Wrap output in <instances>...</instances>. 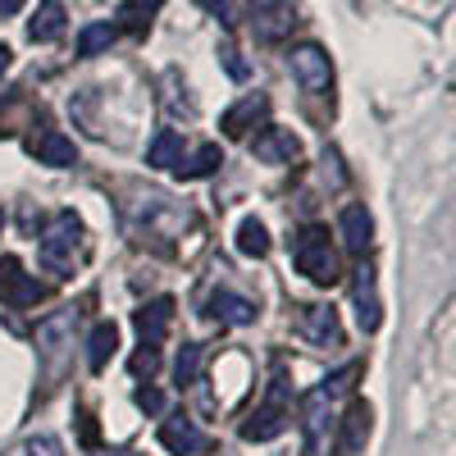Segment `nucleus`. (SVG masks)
Returning a JSON list of instances; mask_svg holds the SVG:
<instances>
[{"mask_svg":"<svg viewBox=\"0 0 456 456\" xmlns=\"http://www.w3.org/2000/svg\"><path fill=\"white\" fill-rule=\"evenodd\" d=\"M356 379H361V365H342L338 374H329L324 384H315L306 397H301V429H306L311 452L324 447V434L338 425V402L356 388Z\"/></svg>","mask_w":456,"mask_h":456,"instance_id":"nucleus-1","label":"nucleus"},{"mask_svg":"<svg viewBox=\"0 0 456 456\" xmlns=\"http://www.w3.org/2000/svg\"><path fill=\"white\" fill-rule=\"evenodd\" d=\"M292 265H297V270L306 274L315 288H333V283L342 279L338 251H333V242H329V228H324V224H306V228L292 238Z\"/></svg>","mask_w":456,"mask_h":456,"instance_id":"nucleus-2","label":"nucleus"},{"mask_svg":"<svg viewBox=\"0 0 456 456\" xmlns=\"http://www.w3.org/2000/svg\"><path fill=\"white\" fill-rule=\"evenodd\" d=\"M37 256H42V265L55 274V279H69L73 274V265H78L83 256V224L78 215H55L51 228L42 233V242H37Z\"/></svg>","mask_w":456,"mask_h":456,"instance_id":"nucleus-3","label":"nucleus"},{"mask_svg":"<svg viewBox=\"0 0 456 456\" xmlns=\"http://www.w3.org/2000/svg\"><path fill=\"white\" fill-rule=\"evenodd\" d=\"M292 420V406H288V379L274 374V384H270V397H265L256 411H251V420H242V438L247 443H270L288 429Z\"/></svg>","mask_w":456,"mask_h":456,"instance_id":"nucleus-4","label":"nucleus"},{"mask_svg":"<svg viewBox=\"0 0 456 456\" xmlns=\"http://www.w3.org/2000/svg\"><path fill=\"white\" fill-rule=\"evenodd\" d=\"M128 219L137 224V233H156V238H169V233H178L183 228V210L165 197V192H146L142 201H133L128 206Z\"/></svg>","mask_w":456,"mask_h":456,"instance_id":"nucleus-5","label":"nucleus"},{"mask_svg":"<svg viewBox=\"0 0 456 456\" xmlns=\"http://www.w3.org/2000/svg\"><path fill=\"white\" fill-rule=\"evenodd\" d=\"M288 69H292L297 87H301V92H311V96H324V92L333 87V64H329L324 46H315V42L297 46V51L288 55Z\"/></svg>","mask_w":456,"mask_h":456,"instance_id":"nucleus-6","label":"nucleus"},{"mask_svg":"<svg viewBox=\"0 0 456 456\" xmlns=\"http://www.w3.org/2000/svg\"><path fill=\"white\" fill-rule=\"evenodd\" d=\"M42 297H46V288L23 270L19 256H0V306L23 311V306H37Z\"/></svg>","mask_w":456,"mask_h":456,"instance_id":"nucleus-7","label":"nucleus"},{"mask_svg":"<svg viewBox=\"0 0 456 456\" xmlns=\"http://www.w3.org/2000/svg\"><path fill=\"white\" fill-rule=\"evenodd\" d=\"M73 329H78V311L64 306L55 315H46L42 324H37V352L46 356V365H55L69 347H73Z\"/></svg>","mask_w":456,"mask_h":456,"instance_id":"nucleus-8","label":"nucleus"},{"mask_svg":"<svg viewBox=\"0 0 456 456\" xmlns=\"http://www.w3.org/2000/svg\"><path fill=\"white\" fill-rule=\"evenodd\" d=\"M374 429V411L365 402H352L347 411L338 415V456H361Z\"/></svg>","mask_w":456,"mask_h":456,"instance_id":"nucleus-9","label":"nucleus"},{"mask_svg":"<svg viewBox=\"0 0 456 456\" xmlns=\"http://www.w3.org/2000/svg\"><path fill=\"white\" fill-rule=\"evenodd\" d=\"M297 333L311 342V347H342V324L329 306H301L297 311Z\"/></svg>","mask_w":456,"mask_h":456,"instance_id":"nucleus-10","label":"nucleus"},{"mask_svg":"<svg viewBox=\"0 0 456 456\" xmlns=\"http://www.w3.org/2000/svg\"><path fill=\"white\" fill-rule=\"evenodd\" d=\"M28 151L37 156V165H51V169H69L78 165V146H73V137H64L60 128H42L28 137Z\"/></svg>","mask_w":456,"mask_h":456,"instance_id":"nucleus-11","label":"nucleus"},{"mask_svg":"<svg viewBox=\"0 0 456 456\" xmlns=\"http://www.w3.org/2000/svg\"><path fill=\"white\" fill-rule=\"evenodd\" d=\"M251 151H256V160H265V165H292V160H301V137L292 128H265L251 142Z\"/></svg>","mask_w":456,"mask_h":456,"instance_id":"nucleus-12","label":"nucleus"},{"mask_svg":"<svg viewBox=\"0 0 456 456\" xmlns=\"http://www.w3.org/2000/svg\"><path fill=\"white\" fill-rule=\"evenodd\" d=\"M251 28H256L260 42H279L283 32H292V28H297V10H292V0H260Z\"/></svg>","mask_w":456,"mask_h":456,"instance_id":"nucleus-13","label":"nucleus"},{"mask_svg":"<svg viewBox=\"0 0 456 456\" xmlns=\"http://www.w3.org/2000/svg\"><path fill=\"white\" fill-rule=\"evenodd\" d=\"M133 320H137V333H142V347H160V342L169 338V324H174V301L169 297L146 301Z\"/></svg>","mask_w":456,"mask_h":456,"instance_id":"nucleus-14","label":"nucleus"},{"mask_svg":"<svg viewBox=\"0 0 456 456\" xmlns=\"http://www.w3.org/2000/svg\"><path fill=\"white\" fill-rule=\"evenodd\" d=\"M338 233H342V247H347L352 256H365L370 242H374V219H370V210H365V206H342Z\"/></svg>","mask_w":456,"mask_h":456,"instance_id":"nucleus-15","label":"nucleus"},{"mask_svg":"<svg viewBox=\"0 0 456 456\" xmlns=\"http://www.w3.org/2000/svg\"><path fill=\"white\" fill-rule=\"evenodd\" d=\"M160 447L174 452V456H192L206 447V434L197 429V420H187V415H169L160 425Z\"/></svg>","mask_w":456,"mask_h":456,"instance_id":"nucleus-16","label":"nucleus"},{"mask_svg":"<svg viewBox=\"0 0 456 456\" xmlns=\"http://www.w3.org/2000/svg\"><path fill=\"white\" fill-rule=\"evenodd\" d=\"M265 114H270V101H265L260 92H251V96H242L233 110H224V119H219V128L228 133V137H247Z\"/></svg>","mask_w":456,"mask_h":456,"instance_id":"nucleus-17","label":"nucleus"},{"mask_svg":"<svg viewBox=\"0 0 456 456\" xmlns=\"http://www.w3.org/2000/svg\"><path fill=\"white\" fill-rule=\"evenodd\" d=\"M206 311L219 320V324H233V329H242V324H256V301H247L242 292H210V301H206Z\"/></svg>","mask_w":456,"mask_h":456,"instance_id":"nucleus-18","label":"nucleus"},{"mask_svg":"<svg viewBox=\"0 0 456 456\" xmlns=\"http://www.w3.org/2000/svg\"><path fill=\"white\" fill-rule=\"evenodd\" d=\"M178 160H183V137L174 128H160L146 146V165L151 169H178Z\"/></svg>","mask_w":456,"mask_h":456,"instance_id":"nucleus-19","label":"nucleus"},{"mask_svg":"<svg viewBox=\"0 0 456 456\" xmlns=\"http://www.w3.org/2000/svg\"><path fill=\"white\" fill-rule=\"evenodd\" d=\"M60 32H64V5L60 0H42V5H37V19L28 23V37L32 42H55Z\"/></svg>","mask_w":456,"mask_h":456,"instance_id":"nucleus-20","label":"nucleus"},{"mask_svg":"<svg viewBox=\"0 0 456 456\" xmlns=\"http://www.w3.org/2000/svg\"><path fill=\"white\" fill-rule=\"evenodd\" d=\"M352 292H356V320H361V329L374 333L384 315H379V297H374V279H370V270H356V288H352Z\"/></svg>","mask_w":456,"mask_h":456,"instance_id":"nucleus-21","label":"nucleus"},{"mask_svg":"<svg viewBox=\"0 0 456 456\" xmlns=\"http://www.w3.org/2000/svg\"><path fill=\"white\" fill-rule=\"evenodd\" d=\"M119 352V329H114L110 320H101L96 329H92V338H87V365L92 370H105V361Z\"/></svg>","mask_w":456,"mask_h":456,"instance_id":"nucleus-22","label":"nucleus"},{"mask_svg":"<svg viewBox=\"0 0 456 456\" xmlns=\"http://www.w3.org/2000/svg\"><path fill=\"white\" fill-rule=\"evenodd\" d=\"M160 5H165V0H124V5H119V28L142 37L151 28V19L160 14Z\"/></svg>","mask_w":456,"mask_h":456,"instance_id":"nucleus-23","label":"nucleus"},{"mask_svg":"<svg viewBox=\"0 0 456 456\" xmlns=\"http://www.w3.org/2000/svg\"><path fill=\"white\" fill-rule=\"evenodd\" d=\"M224 165V151L210 142V146H201V151H192L187 160H178V178H210L215 169Z\"/></svg>","mask_w":456,"mask_h":456,"instance_id":"nucleus-24","label":"nucleus"},{"mask_svg":"<svg viewBox=\"0 0 456 456\" xmlns=\"http://www.w3.org/2000/svg\"><path fill=\"white\" fill-rule=\"evenodd\" d=\"M238 251H242V256H256V260L270 251V228H265L256 215H247V219L238 224Z\"/></svg>","mask_w":456,"mask_h":456,"instance_id":"nucleus-25","label":"nucleus"},{"mask_svg":"<svg viewBox=\"0 0 456 456\" xmlns=\"http://www.w3.org/2000/svg\"><path fill=\"white\" fill-rule=\"evenodd\" d=\"M114 37H119V28L114 23H87L83 32H78V55H105L110 46H114Z\"/></svg>","mask_w":456,"mask_h":456,"instance_id":"nucleus-26","label":"nucleus"},{"mask_svg":"<svg viewBox=\"0 0 456 456\" xmlns=\"http://www.w3.org/2000/svg\"><path fill=\"white\" fill-rule=\"evenodd\" d=\"M197 374H201V347L187 342V347L178 352V361H174V379L178 384H197Z\"/></svg>","mask_w":456,"mask_h":456,"instance_id":"nucleus-27","label":"nucleus"},{"mask_svg":"<svg viewBox=\"0 0 456 456\" xmlns=\"http://www.w3.org/2000/svg\"><path fill=\"white\" fill-rule=\"evenodd\" d=\"M156 370H160V352H156V347H142V352L133 356V374H137V379H151Z\"/></svg>","mask_w":456,"mask_h":456,"instance_id":"nucleus-28","label":"nucleus"},{"mask_svg":"<svg viewBox=\"0 0 456 456\" xmlns=\"http://www.w3.org/2000/svg\"><path fill=\"white\" fill-rule=\"evenodd\" d=\"M23 452H28V456H64L60 443H55L51 434H32V438L23 443Z\"/></svg>","mask_w":456,"mask_h":456,"instance_id":"nucleus-29","label":"nucleus"},{"mask_svg":"<svg viewBox=\"0 0 456 456\" xmlns=\"http://www.w3.org/2000/svg\"><path fill=\"white\" fill-rule=\"evenodd\" d=\"M133 402H137L142 411H165V393H160V388H137Z\"/></svg>","mask_w":456,"mask_h":456,"instance_id":"nucleus-30","label":"nucleus"},{"mask_svg":"<svg viewBox=\"0 0 456 456\" xmlns=\"http://www.w3.org/2000/svg\"><path fill=\"white\" fill-rule=\"evenodd\" d=\"M206 10H210L219 23H233V5H228V0H206Z\"/></svg>","mask_w":456,"mask_h":456,"instance_id":"nucleus-31","label":"nucleus"},{"mask_svg":"<svg viewBox=\"0 0 456 456\" xmlns=\"http://www.w3.org/2000/svg\"><path fill=\"white\" fill-rule=\"evenodd\" d=\"M224 55V64H228V73H233V78H247V64L238 60V51H219Z\"/></svg>","mask_w":456,"mask_h":456,"instance_id":"nucleus-32","label":"nucleus"},{"mask_svg":"<svg viewBox=\"0 0 456 456\" xmlns=\"http://www.w3.org/2000/svg\"><path fill=\"white\" fill-rule=\"evenodd\" d=\"M83 443L96 447V425H92V415H83Z\"/></svg>","mask_w":456,"mask_h":456,"instance_id":"nucleus-33","label":"nucleus"},{"mask_svg":"<svg viewBox=\"0 0 456 456\" xmlns=\"http://www.w3.org/2000/svg\"><path fill=\"white\" fill-rule=\"evenodd\" d=\"M28 5V0H0V19H5V14H19Z\"/></svg>","mask_w":456,"mask_h":456,"instance_id":"nucleus-34","label":"nucleus"},{"mask_svg":"<svg viewBox=\"0 0 456 456\" xmlns=\"http://www.w3.org/2000/svg\"><path fill=\"white\" fill-rule=\"evenodd\" d=\"M10 69V46H0V73Z\"/></svg>","mask_w":456,"mask_h":456,"instance_id":"nucleus-35","label":"nucleus"}]
</instances>
